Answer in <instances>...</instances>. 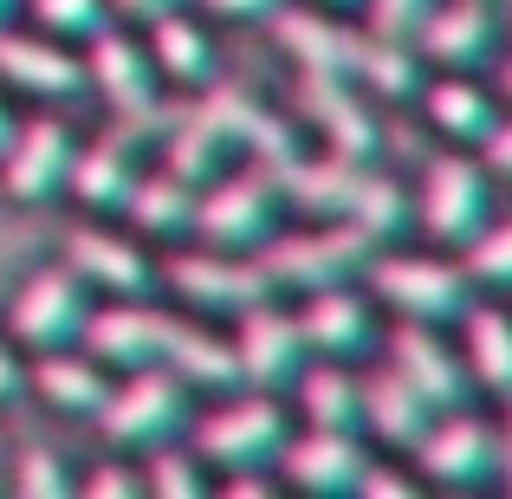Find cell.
Returning <instances> with one entry per match:
<instances>
[{
	"label": "cell",
	"mask_w": 512,
	"mask_h": 499,
	"mask_svg": "<svg viewBox=\"0 0 512 499\" xmlns=\"http://www.w3.org/2000/svg\"><path fill=\"white\" fill-rule=\"evenodd\" d=\"M357 279L389 318H415V325H441V331H454L461 312L480 299L474 279L461 273V260L441 247H396L389 240V247H376L363 260Z\"/></svg>",
	"instance_id": "obj_1"
},
{
	"label": "cell",
	"mask_w": 512,
	"mask_h": 499,
	"mask_svg": "<svg viewBox=\"0 0 512 499\" xmlns=\"http://www.w3.org/2000/svg\"><path fill=\"white\" fill-rule=\"evenodd\" d=\"M409 208H415V227H422L435 247H461L467 234H480V227L500 214V182L480 163V150L441 143V150H428L422 163H415Z\"/></svg>",
	"instance_id": "obj_2"
},
{
	"label": "cell",
	"mask_w": 512,
	"mask_h": 499,
	"mask_svg": "<svg viewBox=\"0 0 512 499\" xmlns=\"http://www.w3.org/2000/svg\"><path fill=\"white\" fill-rule=\"evenodd\" d=\"M188 448L208 474H234V467H273V454L292 435V409L273 389H227L208 415H188Z\"/></svg>",
	"instance_id": "obj_3"
},
{
	"label": "cell",
	"mask_w": 512,
	"mask_h": 499,
	"mask_svg": "<svg viewBox=\"0 0 512 499\" xmlns=\"http://www.w3.org/2000/svg\"><path fill=\"white\" fill-rule=\"evenodd\" d=\"M188 415H195V389L169 370V363H143V370H117L111 389L98 402V435L111 448H163V441H182Z\"/></svg>",
	"instance_id": "obj_4"
},
{
	"label": "cell",
	"mask_w": 512,
	"mask_h": 499,
	"mask_svg": "<svg viewBox=\"0 0 512 499\" xmlns=\"http://www.w3.org/2000/svg\"><path fill=\"white\" fill-rule=\"evenodd\" d=\"M279 188L273 175L260 163L234 169L227 163L221 175H208V182L195 188V227H188V240H201V247H227V253H260L266 240L279 234Z\"/></svg>",
	"instance_id": "obj_5"
},
{
	"label": "cell",
	"mask_w": 512,
	"mask_h": 499,
	"mask_svg": "<svg viewBox=\"0 0 512 499\" xmlns=\"http://www.w3.org/2000/svg\"><path fill=\"white\" fill-rule=\"evenodd\" d=\"M163 292L175 305H188L195 318H234L247 305L273 299V279H266L260 253H227V247H182L163 253Z\"/></svg>",
	"instance_id": "obj_6"
},
{
	"label": "cell",
	"mask_w": 512,
	"mask_h": 499,
	"mask_svg": "<svg viewBox=\"0 0 512 499\" xmlns=\"http://www.w3.org/2000/svg\"><path fill=\"white\" fill-rule=\"evenodd\" d=\"M292 124L318 137V150L344 156V163H383V117L350 78L338 72H299L292 78Z\"/></svg>",
	"instance_id": "obj_7"
},
{
	"label": "cell",
	"mask_w": 512,
	"mask_h": 499,
	"mask_svg": "<svg viewBox=\"0 0 512 499\" xmlns=\"http://www.w3.org/2000/svg\"><path fill=\"white\" fill-rule=\"evenodd\" d=\"M370 253L376 240L350 214H338V221H312L305 234H273L260 247V266L273 279V292H312V286H331V279H357Z\"/></svg>",
	"instance_id": "obj_8"
},
{
	"label": "cell",
	"mask_w": 512,
	"mask_h": 499,
	"mask_svg": "<svg viewBox=\"0 0 512 499\" xmlns=\"http://www.w3.org/2000/svg\"><path fill=\"white\" fill-rule=\"evenodd\" d=\"M91 305H98V292H91L65 260L59 266H33V273L20 279V292H13V305H7V337L26 350V357H33V350L78 344Z\"/></svg>",
	"instance_id": "obj_9"
},
{
	"label": "cell",
	"mask_w": 512,
	"mask_h": 499,
	"mask_svg": "<svg viewBox=\"0 0 512 499\" xmlns=\"http://www.w3.org/2000/svg\"><path fill=\"white\" fill-rule=\"evenodd\" d=\"M65 266L104 299H163V260L143 234H124V227L78 221L65 234Z\"/></svg>",
	"instance_id": "obj_10"
},
{
	"label": "cell",
	"mask_w": 512,
	"mask_h": 499,
	"mask_svg": "<svg viewBox=\"0 0 512 499\" xmlns=\"http://www.w3.org/2000/svg\"><path fill=\"white\" fill-rule=\"evenodd\" d=\"M78 52H85V91H98L111 117H156V111H169L163 78H156V65H150V46H143L124 20H104Z\"/></svg>",
	"instance_id": "obj_11"
},
{
	"label": "cell",
	"mask_w": 512,
	"mask_h": 499,
	"mask_svg": "<svg viewBox=\"0 0 512 499\" xmlns=\"http://www.w3.org/2000/svg\"><path fill=\"white\" fill-rule=\"evenodd\" d=\"M383 363L402 376V383L415 389V396L428 402V409H474V376H467L461 350H454V337L441 325H415V318H396V325L383 331Z\"/></svg>",
	"instance_id": "obj_12"
},
{
	"label": "cell",
	"mask_w": 512,
	"mask_h": 499,
	"mask_svg": "<svg viewBox=\"0 0 512 499\" xmlns=\"http://www.w3.org/2000/svg\"><path fill=\"white\" fill-rule=\"evenodd\" d=\"M72 150H78V130L65 124L59 111H39V117H20L0 150V195L20 201V208H46V201L65 195V169H72Z\"/></svg>",
	"instance_id": "obj_13"
},
{
	"label": "cell",
	"mask_w": 512,
	"mask_h": 499,
	"mask_svg": "<svg viewBox=\"0 0 512 499\" xmlns=\"http://www.w3.org/2000/svg\"><path fill=\"white\" fill-rule=\"evenodd\" d=\"M299 337L312 357H338V363H357L383 344V305L363 292V279H331V286H312L299 305Z\"/></svg>",
	"instance_id": "obj_14"
},
{
	"label": "cell",
	"mask_w": 512,
	"mask_h": 499,
	"mask_svg": "<svg viewBox=\"0 0 512 499\" xmlns=\"http://www.w3.org/2000/svg\"><path fill=\"white\" fill-rule=\"evenodd\" d=\"M422 487H480V480L500 474V441H493V422L474 409H441L428 415V428L409 448Z\"/></svg>",
	"instance_id": "obj_15"
},
{
	"label": "cell",
	"mask_w": 512,
	"mask_h": 499,
	"mask_svg": "<svg viewBox=\"0 0 512 499\" xmlns=\"http://www.w3.org/2000/svg\"><path fill=\"white\" fill-rule=\"evenodd\" d=\"M428 72H480L506 46V7L493 0H435L409 39Z\"/></svg>",
	"instance_id": "obj_16"
},
{
	"label": "cell",
	"mask_w": 512,
	"mask_h": 499,
	"mask_svg": "<svg viewBox=\"0 0 512 499\" xmlns=\"http://www.w3.org/2000/svg\"><path fill=\"white\" fill-rule=\"evenodd\" d=\"M0 91H20L33 104H72L85 98V52L59 33H13L0 26Z\"/></svg>",
	"instance_id": "obj_17"
},
{
	"label": "cell",
	"mask_w": 512,
	"mask_h": 499,
	"mask_svg": "<svg viewBox=\"0 0 512 499\" xmlns=\"http://www.w3.org/2000/svg\"><path fill=\"white\" fill-rule=\"evenodd\" d=\"M305 337H299V318H292V305L260 299L247 305V312H234V363H240V383L247 389H273V396H286V383L305 370Z\"/></svg>",
	"instance_id": "obj_18"
},
{
	"label": "cell",
	"mask_w": 512,
	"mask_h": 499,
	"mask_svg": "<svg viewBox=\"0 0 512 499\" xmlns=\"http://www.w3.org/2000/svg\"><path fill=\"white\" fill-rule=\"evenodd\" d=\"M169 325H175V312L163 299H104V305H91L85 331H78V350H91L111 376L143 370V363H163Z\"/></svg>",
	"instance_id": "obj_19"
},
{
	"label": "cell",
	"mask_w": 512,
	"mask_h": 499,
	"mask_svg": "<svg viewBox=\"0 0 512 499\" xmlns=\"http://www.w3.org/2000/svg\"><path fill=\"white\" fill-rule=\"evenodd\" d=\"M266 33H273V46L286 52L299 72H338V78H350L357 46H363V26H350L344 13H331V7H312V0H279Z\"/></svg>",
	"instance_id": "obj_20"
},
{
	"label": "cell",
	"mask_w": 512,
	"mask_h": 499,
	"mask_svg": "<svg viewBox=\"0 0 512 499\" xmlns=\"http://www.w3.org/2000/svg\"><path fill=\"white\" fill-rule=\"evenodd\" d=\"M363 461H370V448H363L357 428H299V435H286V448L273 454V474H279V487L331 499V493L357 487Z\"/></svg>",
	"instance_id": "obj_21"
},
{
	"label": "cell",
	"mask_w": 512,
	"mask_h": 499,
	"mask_svg": "<svg viewBox=\"0 0 512 499\" xmlns=\"http://www.w3.org/2000/svg\"><path fill=\"white\" fill-rule=\"evenodd\" d=\"M415 104H422V124L435 130L441 143H454V150H480V137H487L506 111L474 72H428L422 91H415Z\"/></svg>",
	"instance_id": "obj_22"
},
{
	"label": "cell",
	"mask_w": 512,
	"mask_h": 499,
	"mask_svg": "<svg viewBox=\"0 0 512 499\" xmlns=\"http://www.w3.org/2000/svg\"><path fill=\"white\" fill-rule=\"evenodd\" d=\"M143 46H150V65H156V78H163V91H182L188 98V91L221 78V52H214V33L195 7H175L163 20H150Z\"/></svg>",
	"instance_id": "obj_23"
},
{
	"label": "cell",
	"mask_w": 512,
	"mask_h": 499,
	"mask_svg": "<svg viewBox=\"0 0 512 499\" xmlns=\"http://www.w3.org/2000/svg\"><path fill=\"white\" fill-rule=\"evenodd\" d=\"M363 169L344 163V156H331V150H318V156L292 150L286 163H273L266 175H273V188H279V208H299L305 221H338V214H350V195H357Z\"/></svg>",
	"instance_id": "obj_24"
},
{
	"label": "cell",
	"mask_w": 512,
	"mask_h": 499,
	"mask_svg": "<svg viewBox=\"0 0 512 499\" xmlns=\"http://www.w3.org/2000/svg\"><path fill=\"white\" fill-rule=\"evenodd\" d=\"M428 402L402 383L389 363H376L370 376H357V435H370L383 454H409L415 435L428 428Z\"/></svg>",
	"instance_id": "obj_25"
},
{
	"label": "cell",
	"mask_w": 512,
	"mask_h": 499,
	"mask_svg": "<svg viewBox=\"0 0 512 499\" xmlns=\"http://www.w3.org/2000/svg\"><path fill=\"white\" fill-rule=\"evenodd\" d=\"M163 363L175 376H182L195 396H227V389H240V363H234V337L214 331L208 318L195 312H175L169 325V344H163Z\"/></svg>",
	"instance_id": "obj_26"
},
{
	"label": "cell",
	"mask_w": 512,
	"mask_h": 499,
	"mask_svg": "<svg viewBox=\"0 0 512 499\" xmlns=\"http://www.w3.org/2000/svg\"><path fill=\"white\" fill-rule=\"evenodd\" d=\"M26 389L59 415H98L104 389H111V370H104L91 350L59 344V350H33V357H26Z\"/></svg>",
	"instance_id": "obj_27"
},
{
	"label": "cell",
	"mask_w": 512,
	"mask_h": 499,
	"mask_svg": "<svg viewBox=\"0 0 512 499\" xmlns=\"http://www.w3.org/2000/svg\"><path fill=\"white\" fill-rule=\"evenodd\" d=\"M117 214L130 221V234L175 247V240H188V227H195V182H182L175 169L150 163V169H137V182L124 188Z\"/></svg>",
	"instance_id": "obj_28"
},
{
	"label": "cell",
	"mask_w": 512,
	"mask_h": 499,
	"mask_svg": "<svg viewBox=\"0 0 512 499\" xmlns=\"http://www.w3.org/2000/svg\"><path fill=\"white\" fill-rule=\"evenodd\" d=\"M461 363H467V376H474V396H493V402H506L512 396V305L500 299H474L461 312Z\"/></svg>",
	"instance_id": "obj_29"
},
{
	"label": "cell",
	"mask_w": 512,
	"mask_h": 499,
	"mask_svg": "<svg viewBox=\"0 0 512 499\" xmlns=\"http://www.w3.org/2000/svg\"><path fill=\"white\" fill-rule=\"evenodd\" d=\"M299 428H357V370L338 357H305V370L286 383Z\"/></svg>",
	"instance_id": "obj_30"
},
{
	"label": "cell",
	"mask_w": 512,
	"mask_h": 499,
	"mask_svg": "<svg viewBox=\"0 0 512 499\" xmlns=\"http://www.w3.org/2000/svg\"><path fill=\"white\" fill-rule=\"evenodd\" d=\"M422 78H428V65H422V52H415L409 39H376V33H363L357 65H350V85H357L363 98L409 104L415 91H422Z\"/></svg>",
	"instance_id": "obj_31"
},
{
	"label": "cell",
	"mask_w": 512,
	"mask_h": 499,
	"mask_svg": "<svg viewBox=\"0 0 512 499\" xmlns=\"http://www.w3.org/2000/svg\"><path fill=\"white\" fill-rule=\"evenodd\" d=\"M156 163L175 169L182 182H195V188H201L208 175H221L227 163H234V156H227V143L214 137V130L201 124L188 104H175V117L163 124V137H156Z\"/></svg>",
	"instance_id": "obj_32"
},
{
	"label": "cell",
	"mask_w": 512,
	"mask_h": 499,
	"mask_svg": "<svg viewBox=\"0 0 512 499\" xmlns=\"http://www.w3.org/2000/svg\"><path fill=\"white\" fill-rule=\"evenodd\" d=\"M350 221L363 227V234L376 240V247H389V240H402V227H415V208H409V182H396L389 169H363L357 175V195H350Z\"/></svg>",
	"instance_id": "obj_33"
},
{
	"label": "cell",
	"mask_w": 512,
	"mask_h": 499,
	"mask_svg": "<svg viewBox=\"0 0 512 499\" xmlns=\"http://www.w3.org/2000/svg\"><path fill=\"white\" fill-rule=\"evenodd\" d=\"M454 260L474 279L480 299H512V214H493L480 234H467L454 247Z\"/></svg>",
	"instance_id": "obj_34"
},
{
	"label": "cell",
	"mask_w": 512,
	"mask_h": 499,
	"mask_svg": "<svg viewBox=\"0 0 512 499\" xmlns=\"http://www.w3.org/2000/svg\"><path fill=\"white\" fill-rule=\"evenodd\" d=\"M143 493H163V499H201L214 493V474L195 461V448H150V461H143Z\"/></svg>",
	"instance_id": "obj_35"
},
{
	"label": "cell",
	"mask_w": 512,
	"mask_h": 499,
	"mask_svg": "<svg viewBox=\"0 0 512 499\" xmlns=\"http://www.w3.org/2000/svg\"><path fill=\"white\" fill-rule=\"evenodd\" d=\"M20 13H33L39 33H59V39H72V46H85L104 20H117L111 0H26Z\"/></svg>",
	"instance_id": "obj_36"
},
{
	"label": "cell",
	"mask_w": 512,
	"mask_h": 499,
	"mask_svg": "<svg viewBox=\"0 0 512 499\" xmlns=\"http://www.w3.org/2000/svg\"><path fill=\"white\" fill-rule=\"evenodd\" d=\"M13 493H26V499H65V493H72V474H65V461L52 448H26L20 461H13Z\"/></svg>",
	"instance_id": "obj_37"
},
{
	"label": "cell",
	"mask_w": 512,
	"mask_h": 499,
	"mask_svg": "<svg viewBox=\"0 0 512 499\" xmlns=\"http://www.w3.org/2000/svg\"><path fill=\"white\" fill-rule=\"evenodd\" d=\"M350 493H363V499H415V493H422V474L402 467L396 454L370 448V461H363V474H357V487H350Z\"/></svg>",
	"instance_id": "obj_38"
},
{
	"label": "cell",
	"mask_w": 512,
	"mask_h": 499,
	"mask_svg": "<svg viewBox=\"0 0 512 499\" xmlns=\"http://www.w3.org/2000/svg\"><path fill=\"white\" fill-rule=\"evenodd\" d=\"M428 7H435V0H357V20H363V33H376V39H415V26L428 20Z\"/></svg>",
	"instance_id": "obj_39"
},
{
	"label": "cell",
	"mask_w": 512,
	"mask_h": 499,
	"mask_svg": "<svg viewBox=\"0 0 512 499\" xmlns=\"http://www.w3.org/2000/svg\"><path fill=\"white\" fill-rule=\"evenodd\" d=\"M214 493H227V499H273L279 474L273 467H234V474H214Z\"/></svg>",
	"instance_id": "obj_40"
},
{
	"label": "cell",
	"mask_w": 512,
	"mask_h": 499,
	"mask_svg": "<svg viewBox=\"0 0 512 499\" xmlns=\"http://www.w3.org/2000/svg\"><path fill=\"white\" fill-rule=\"evenodd\" d=\"M201 20H234V26H266L279 0H195Z\"/></svg>",
	"instance_id": "obj_41"
},
{
	"label": "cell",
	"mask_w": 512,
	"mask_h": 499,
	"mask_svg": "<svg viewBox=\"0 0 512 499\" xmlns=\"http://www.w3.org/2000/svg\"><path fill=\"white\" fill-rule=\"evenodd\" d=\"M480 163L493 169V182H512V111H500V124L480 137Z\"/></svg>",
	"instance_id": "obj_42"
},
{
	"label": "cell",
	"mask_w": 512,
	"mask_h": 499,
	"mask_svg": "<svg viewBox=\"0 0 512 499\" xmlns=\"http://www.w3.org/2000/svg\"><path fill=\"white\" fill-rule=\"evenodd\" d=\"M20 396H26V350L0 331V409H7V402H20Z\"/></svg>",
	"instance_id": "obj_43"
},
{
	"label": "cell",
	"mask_w": 512,
	"mask_h": 499,
	"mask_svg": "<svg viewBox=\"0 0 512 499\" xmlns=\"http://www.w3.org/2000/svg\"><path fill=\"white\" fill-rule=\"evenodd\" d=\"M91 499H111V493H143V467H91L85 474Z\"/></svg>",
	"instance_id": "obj_44"
},
{
	"label": "cell",
	"mask_w": 512,
	"mask_h": 499,
	"mask_svg": "<svg viewBox=\"0 0 512 499\" xmlns=\"http://www.w3.org/2000/svg\"><path fill=\"white\" fill-rule=\"evenodd\" d=\"M175 7H195V0H111V13L124 26H150V20H163V13H175Z\"/></svg>",
	"instance_id": "obj_45"
},
{
	"label": "cell",
	"mask_w": 512,
	"mask_h": 499,
	"mask_svg": "<svg viewBox=\"0 0 512 499\" xmlns=\"http://www.w3.org/2000/svg\"><path fill=\"white\" fill-rule=\"evenodd\" d=\"M493 441H500V474H506V487H512V396L500 402V428H493Z\"/></svg>",
	"instance_id": "obj_46"
},
{
	"label": "cell",
	"mask_w": 512,
	"mask_h": 499,
	"mask_svg": "<svg viewBox=\"0 0 512 499\" xmlns=\"http://www.w3.org/2000/svg\"><path fill=\"white\" fill-rule=\"evenodd\" d=\"M500 85H506V104H512V7H506V46H500Z\"/></svg>",
	"instance_id": "obj_47"
},
{
	"label": "cell",
	"mask_w": 512,
	"mask_h": 499,
	"mask_svg": "<svg viewBox=\"0 0 512 499\" xmlns=\"http://www.w3.org/2000/svg\"><path fill=\"white\" fill-rule=\"evenodd\" d=\"M13 124H20V111H13V98L0 91V150H7V137H13Z\"/></svg>",
	"instance_id": "obj_48"
},
{
	"label": "cell",
	"mask_w": 512,
	"mask_h": 499,
	"mask_svg": "<svg viewBox=\"0 0 512 499\" xmlns=\"http://www.w3.org/2000/svg\"><path fill=\"white\" fill-rule=\"evenodd\" d=\"M312 7H331V13H357V0H312Z\"/></svg>",
	"instance_id": "obj_49"
},
{
	"label": "cell",
	"mask_w": 512,
	"mask_h": 499,
	"mask_svg": "<svg viewBox=\"0 0 512 499\" xmlns=\"http://www.w3.org/2000/svg\"><path fill=\"white\" fill-rule=\"evenodd\" d=\"M26 0H0V26H13V13H20Z\"/></svg>",
	"instance_id": "obj_50"
},
{
	"label": "cell",
	"mask_w": 512,
	"mask_h": 499,
	"mask_svg": "<svg viewBox=\"0 0 512 499\" xmlns=\"http://www.w3.org/2000/svg\"><path fill=\"white\" fill-rule=\"evenodd\" d=\"M493 7H512V0H493Z\"/></svg>",
	"instance_id": "obj_51"
}]
</instances>
